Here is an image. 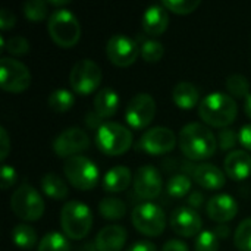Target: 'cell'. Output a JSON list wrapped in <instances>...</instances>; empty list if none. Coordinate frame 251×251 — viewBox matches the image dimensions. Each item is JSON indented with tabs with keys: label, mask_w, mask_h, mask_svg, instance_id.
Returning a JSON list of instances; mask_svg holds the SVG:
<instances>
[{
	"label": "cell",
	"mask_w": 251,
	"mask_h": 251,
	"mask_svg": "<svg viewBox=\"0 0 251 251\" xmlns=\"http://www.w3.org/2000/svg\"><path fill=\"white\" fill-rule=\"evenodd\" d=\"M101 79V68L91 59L78 60L69 72V84L72 90L82 96H88L97 90Z\"/></svg>",
	"instance_id": "9"
},
{
	"label": "cell",
	"mask_w": 251,
	"mask_h": 251,
	"mask_svg": "<svg viewBox=\"0 0 251 251\" xmlns=\"http://www.w3.org/2000/svg\"><path fill=\"white\" fill-rule=\"evenodd\" d=\"M178 144L188 159L204 160L216 153L218 138L209 126L200 122H191L184 125L179 131Z\"/></svg>",
	"instance_id": "1"
},
{
	"label": "cell",
	"mask_w": 251,
	"mask_h": 251,
	"mask_svg": "<svg viewBox=\"0 0 251 251\" xmlns=\"http://www.w3.org/2000/svg\"><path fill=\"white\" fill-rule=\"evenodd\" d=\"M85 124H87V126L90 128V129H99L104 122H103V119L93 110V112H88L87 113V116H85Z\"/></svg>",
	"instance_id": "44"
},
{
	"label": "cell",
	"mask_w": 251,
	"mask_h": 251,
	"mask_svg": "<svg viewBox=\"0 0 251 251\" xmlns=\"http://www.w3.org/2000/svg\"><path fill=\"white\" fill-rule=\"evenodd\" d=\"M4 50H7L10 54L22 56V54L28 53V50H29V41H28L25 37H22V35L9 37V38L6 40Z\"/></svg>",
	"instance_id": "37"
},
{
	"label": "cell",
	"mask_w": 251,
	"mask_h": 251,
	"mask_svg": "<svg viewBox=\"0 0 251 251\" xmlns=\"http://www.w3.org/2000/svg\"><path fill=\"white\" fill-rule=\"evenodd\" d=\"M93 106H94V112L101 118H112L119 107V96L113 88L104 87L100 91L96 93L94 100H93Z\"/></svg>",
	"instance_id": "23"
},
{
	"label": "cell",
	"mask_w": 251,
	"mask_h": 251,
	"mask_svg": "<svg viewBox=\"0 0 251 251\" xmlns=\"http://www.w3.org/2000/svg\"><path fill=\"white\" fill-rule=\"evenodd\" d=\"M163 188L162 174L153 165H144L134 175V190L143 200H154Z\"/></svg>",
	"instance_id": "15"
},
{
	"label": "cell",
	"mask_w": 251,
	"mask_h": 251,
	"mask_svg": "<svg viewBox=\"0 0 251 251\" xmlns=\"http://www.w3.org/2000/svg\"><path fill=\"white\" fill-rule=\"evenodd\" d=\"M166 191L174 199H184L191 191V179L185 174H175L166 184Z\"/></svg>",
	"instance_id": "29"
},
{
	"label": "cell",
	"mask_w": 251,
	"mask_h": 251,
	"mask_svg": "<svg viewBox=\"0 0 251 251\" xmlns=\"http://www.w3.org/2000/svg\"><path fill=\"white\" fill-rule=\"evenodd\" d=\"M126 251H157V249L150 241H137Z\"/></svg>",
	"instance_id": "46"
},
{
	"label": "cell",
	"mask_w": 251,
	"mask_h": 251,
	"mask_svg": "<svg viewBox=\"0 0 251 251\" xmlns=\"http://www.w3.org/2000/svg\"><path fill=\"white\" fill-rule=\"evenodd\" d=\"M171 226L176 235L190 238L199 235L203 228V221L199 212L190 206L176 207L171 215Z\"/></svg>",
	"instance_id": "16"
},
{
	"label": "cell",
	"mask_w": 251,
	"mask_h": 251,
	"mask_svg": "<svg viewBox=\"0 0 251 251\" xmlns=\"http://www.w3.org/2000/svg\"><path fill=\"white\" fill-rule=\"evenodd\" d=\"M47 4L59 6V9H60V6H66V4H69V0H49V1H47Z\"/></svg>",
	"instance_id": "49"
},
{
	"label": "cell",
	"mask_w": 251,
	"mask_h": 251,
	"mask_svg": "<svg viewBox=\"0 0 251 251\" xmlns=\"http://www.w3.org/2000/svg\"><path fill=\"white\" fill-rule=\"evenodd\" d=\"M132 181V172L129 168L118 165L109 169L103 176V188L107 193H122Z\"/></svg>",
	"instance_id": "22"
},
{
	"label": "cell",
	"mask_w": 251,
	"mask_h": 251,
	"mask_svg": "<svg viewBox=\"0 0 251 251\" xmlns=\"http://www.w3.org/2000/svg\"><path fill=\"white\" fill-rule=\"evenodd\" d=\"M63 172L68 181L76 190H81V191L93 190L97 185L99 176H100L99 168L96 166V163L82 154L66 159L63 163Z\"/></svg>",
	"instance_id": "7"
},
{
	"label": "cell",
	"mask_w": 251,
	"mask_h": 251,
	"mask_svg": "<svg viewBox=\"0 0 251 251\" xmlns=\"http://www.w3.org/2000/svg\"><path fill=\"white\" fill-rule=\"evenodd\" d=\"M79 251H99L97 250V246H96V243H87V244H84Z\"/></svg>",
	"instance_id": "48"
},
{
	"label": "cell",
	"mask_w": 251,
	"mask_h": 251,
	"mask_svg": "<svg viewBox=\"0 0 251 251\" xmlns=\"http://www.w3.org/2000/svg\"><path fill=\"white\" fill-rule=\"evenodd\" d=\"M169 25V15L162 4H153L146 9L141 18V26L151 37L162 35Z\"/></svg>",
	"instance_id": "18"
},
{
	"label": "cell",
	"mask_w": 251,
	"mask_h": 251,
	"mask_svg": "<svg viewBox=\"0 0 251 251\" xmlns=\"http://www.w3.org/2000/svg\"><path fill=\"white\" fill-rule=\"evenodd\" d=\"M22 12L29 21H43L47 18V13H49L47 1L28 0L22 4Z\"/></svg>",
	"instance_id": "33"
},
{
	"label": "cell",
	"mask_w": 251,
	"mask_h": 251,
	"mask_svg": "<svg viewBox=\"0 0 251 251\" xmlns=\"http://www.w3.org/2000/svg\"><path fill=\"white\" fill-rule=\"evenodd\" d=\"M176 146V135L168 126H153L141 135L138 149L151 156L171 153Z\"/></svg>",
	"instance_id": "13"
},
{
	"label": "cell",
	"mask_w": 251,
	"mask_h": 251,
	"mask_svg": "<svg viewBox=\"0 0 251 251\" xmlns=\"http://www.w3.org/2000/svg\"><path fill=\"white\" fill-rule=\"evenodd\" d=\"M213 232L216 234L218 238H228L229 234H231V229H229V226H228L226 224H219V225L215 228Z\"/></svg>",
	"instance_id": "47"
},
{
	"label": "cell",
	"mask_w": 251,
	"mask_h": 251,
	"mask_svg": "<svg viewBox=\"0 0 251 251\" xmlns=\"http://www.w3.org/2000/svg\"><path fill=\"white\" fill-rule=\"evenodd\" d=\"M226 90L229 91V96H232L234 99H243V97H249L250 94V81L241 75V74H232L226 78L225 81Z\"/></svg>",
	"instance_id": "31"
},
{
	"label": "cell",
	"mask_w": 251,
	"mask_h": 251,
	"mask_svg": "<svg viewBox=\"0 0 251 251\" xmlns=\"http://www.w3.org/2000/svg\"><path fill=\"white\" fill-rule=\"evenodd\" d=\"M99 212L104 219L116 221L122 219L126 215V204L116 197H106L101 199L99 203Z\"/></svg>",
	"instance_id": "27"
},
{
	"label": "cell",
	"mask_w": 251,
	"mask_h": 251,
	"mask_svg": "<svg viewBox=\"0 0 251 251\" xmlns=\"http://www.w3.org/2000/svg\"><path fill=\"white\" fill-rule=\"evenodd\" d=\"M15 22H16V16L9 9L3 7L0 10V29L7 31L15 26Z\"/></svg>",
	"instance_id": "40"
},
{
	"label": "cell",
	"mask_w": 251,
	"mask_h": 251,
	"mask_svg": "<svg viewBox=\"0 0 251 251\" xmlns=\"http://www.w3.org/2000/svg\"><path fill=\"white\" fill-rule=\"evenodd\" d=\"M90 147V137L88 134L78 128H66L63 129L53 141V150L59 157H72L78 156L81 151L87 150Z\"/></svg>",
	"instance_id": "14"
},
{
	"label": "cell",
	"mask_w": 251,
	"mask_h": 251,
	"mask_svg": "<svg viewBox=\"0 0 251 251\" xmlns=\"http://www.w3.org/2000/svg\"><path fill=\"white\" fill-rule=\"evenodd\" d=\"M60 225L63 234L71 240L85 238L93 226V215L87 204L71 200L60 210Z\"/></svg>",
	"instance_id": "4"
},
{
	"label": "cell",
	"mask_w": 251,
	"mask_h": 251,
	"mask_svg": "<svg viewBox=\"0 0 251 251\" xmlns=\"http://www.w3.org/2000/svg\"><path fill=\"white\" fill-rule=\"evenodd\" d=\"M47 29L51 40L63 49H69L79 41L81 24L68 9H56L49 15Z\"/></svg>",
	"instance_id": "3"
},
{
	"label": "cell",
	"mask_w": 251,
	"mask_h": 251,
	"mask_svg": "<svg viewBox=\"0 0 251 251\" xmlns=\"http://www.w3.org/2000/svg\"><path fill=\"white\" fill-rule=\"evenodd\" d=\"M12 212L22 221L34 222L40 219L46 210V203L41 194L29 184L18 187L10 197Z\"/></svg>",
	"instance_id": "6"
},
{
	"label": "cell",
	"mask_w": 251,
	"mask_h": 251,
	"mask_svg": "<svg viewBox=\"0 0 251 251\" xmlns=\"http://www.w3.org/2000/svg\"><path fill=\"white\" fill-rule=\"evenodd\" d=\"M206 210H207V216L212 221L218 224H226L237 216L238 203L229 194H218L207 201Z\"/></svg>",
	"instance_id": "17"
},
{
	"label": "cell",
	"mask_w": 251,
	"mask_h": 251,
	"mask_svg": "<svg viewBox=\"0 0 251 251\" xmlns=\"http://www.w3.org/2000/svg\"><path fill=\"white\" fill-rule=\"evenodd\" d=\"M244 110L247 113V116L251 119V93L249 94V97L246 99V104H244Z\"/></svg>",
	"instance_id": "50"
},
{
	"label": "cell",
	"mask_w": 251,
	"mask_h": 251,
	"mask_svg": "<svg viewBox=\"0 0 251 251\" xmlns=\"http://www.w3.org/2000/svg\"><path fill=\"white\" fill-rule=\"evenodd\" d=\"M12 241L21 250H32L37 244V231L28 224H18L13 226Z\"/></svg>",
	"instance_id": "26"
},
{
	"label": "cell",
	"mask_w": 251,
	"mask_h": 251,
	"mask_svg": "<svg viewBox=\"0 0 251 251\" xmlns=\"http://www.w3.org/2000/svg\"><path fill=\"white\" fill-rule=\"evenodd\" d=\"M10 151V138L4 126L0 128V160L4 162Z\"/></svg>",
	"instance_id": "41"
},
{
	"label": "cell",
	"mask_w": 251,
	"mask_h": 251,
	"mask_svg": "<svg viewBox=\"0 0 251 251\" xmlns=\"http://www.w3.org/2000/svg\"><path fill=\"white\" fill-rule=\"evenodd\" d=\"M234 244L240 251H251V218L244 219L237 226Z\"/></svg>",
	"instance_id": "32"
},
{
	"label": "cell",
	"mask_w": 251,
	"mask_h": 251,
	"mask_svg": "<svg viewBox=\"0 0 251 251\" xmlns=\"http://www.w3.org/2000/svg\"><path fill=\"white\" fill-rule=\"evenodd\" d=\"M203 200H204V196L200 193V191H193L188 194V206L193 207V209H197L203 204Z\"/></svg>",
	"instance_id": "45"
},
{
	"label": "cell",
	"mask_w": 251,
	"mask_h": 251,
	"mask_svg": "<svg viewBox=\"0 0 251 251\" xmlns=\"http://www.w3.org/2000/svg\"><path fill=\"white\" fill-rule=\"evenodd\" d=\"M38 251H71V243L60 232H49L38 243Z\"/></svg>",
	"instance_id": "30"
},
{
	"label": "cell",
	"mask_w": 251,
	"mask_h": 251,
	"mask_svg": "<svg viewBox=\"0 0 251 251\" xmlns=\"http://www.w3.org/2000/svg\"><path fill=\"white\" fill-rule=\"evenodd\" d=\"M194 181L206 190H221L226 184V178L222 169L212 163H200L193 169Z\"/></svg>",
	"instance_id": "19"
},
{
	"label": "cell",
	"mask_w": 251,
	"mask_h": 251,
	"mask_svg": "<svg viewBox=\"0 0 251 251\" xmlns=\"http://www.w3.org/2000/svg\"><path fill=\"white\" fill-rule=\"evenodd\" d=\"M0 178H1V190H9L16 182V171L12 166L3 163Z\"/></svg>",
	"instance_id": "39"
},
{
	"label": "cell",
	"mask_w": 251,
	"mask_h": 251,
	"mask_svg": "<svg viewBox=\"0 0 251 251\" xmlns=\"http://www.w3.org/2000/svg\"><path fill=\"white\" fill-rule=\"evenodd\" d=\"M135 229L147 237H159L166 228V215L163 209L154 203H141L131 213Z\"/></svg>",
	"instance_id": "8"
},
{
	"label": "cell",
	"mask_w": 251,
	"mask_h": 251,
	"mask_svg": "<svg viewBox=\"0 0 251 251\" xmlns=\"http://www.w3.org/2000/svg\"><path fill=\"white\" fill-rule=\"evenodd\" d=\"M74 94L66 90V88H56L50 93L49 99H47V103H49V107L54 112H68L72 106H74Z\"/></svg>",
	"instance_id": "28"
},
{
	"label": "cell",
	"mask_w": 251,
	"mask_h": 251,
	"mask_svg": "<svg viewBox=\"0 0 251 251\" xmlns=\"http://www.w3.org/2000/svg\"><path fill=\"white\" fill-rule=\"evenodd\" d=\"M224 168L231 179L243 181L251 174V154L246 150H234L225 157Z\"/></svg>",
	"instance_id": "20"
},
{
	"label": "cell",
	"mask_w": 251,
	"mask_h": 251,
	"mask_svg": "<svg viewBox=\"0 0 251 251\" xmlns=\"http://www.w3.org/2000/svg\"><path fill=\"white\" fill-rule=\"evenodd\" d=\"M41 188L44 194L53 200H65L69 196L68 184L57 174L53 172H49L41 178Z\"/></svg>",
	"instance_id": "25"
},
{
	"label": "cell",
	"mask_w": 251,
	"mask_h": 251,
	"mask_svg": "<svg viewBox=\"0 0 251 251\" xmlns=\"http://www.w3.org/2000/svg\"><path fill=\"white\" fill-rule=\"evenodd\" d=\"M165 54V46L157 40H147L141 46V57L146 62H159Z\"/></svg>",
	"instance_id": "35"
},
{
	"label": "cell",
	"mask_w": 251,
	"mask_h": 251,
	"mask_svg": "<svg viewBox=\"0 0 251 251\" xmlns=\"http://www.w3.org/2000/svg\"><path fill=\"white\" fill-rule=\"evenodd\" d=\"M196 251H219V238L213 231H201L196 238Z\"/></svg>",
	"instance_id": "36"
},
{
	"label": "cell",
	"mask_w": 251,
	"mask_h": 251,
	"mask_svg": "<svg viewBox=\"0 0 251 251\" xmlns=\"http://www.w3.org/2000/svg\"><path fill=\"white\" fill-rule=\"evenodd\" d=\"M172 100L178 107H181L184 110H190L199 104L200 91L193 82L181 81L172 90Z\"/></svg>",
	"instance_id": "24"
},
{
	"label": "cell",
	"mask_w": 251,
	"mask_h": 251,
	"mask_svg": "<svg viewBox=\"0 0 251 251\" xmlns=\"http://www.w3.org/2000/svg\"><path fill=\"white\" fill-rule=\"evenodd\" d=\"M126 243V229L121 225H106L96 237L99 251H121Z\"/></svg>",
	"instance_id": "21"
},
{
	"label": "cell",
	"mask_w": 251,
	"mask_h": 251,
	"mask_svg": "<svg viewBox=\"0 0 251 251\" xmlns=\"http://www.w3.org/2000/svg\"><path fill=\"white\" fill-rule=\"evenodd\" d=\"M237 141H238V135L232 128H222L218 134V146L222 150L234 149Z\"/></svg>",
	"instance_id": "38"
},
{
	"label": "cell",
	"mask_w": 251,
	"mask_h": 251,
	"mask_svg": "<svg viewBox=\"0 0 251 251\" xmlns=\"http://www.w3.org/2000/svg\"><path fill=\"white\" fill-rule=\"evenodd\" d=\"M140 53L141 49L138 47L137 41L125 34L112 35L106 44V54L109 60L119 68H126L132 65Z\"/></svg>",
	"instance_id": "12"
},
{
	"label": "cell",
	"mask_w": 251,
	"mask_h": 251,
	"mask_svg": "<svg viewBox=\"0 0 251 251\" xmlns=\"http://www.w3.org/2000/svg\"><path fill=\"white\" fill-rule=\"evenodd\" d=\"M238 141L241 143V146H243V147H246L249 151H251V124H249V125H244V126L240 129Z\"/></svg>",
	"instance_id": "42"
},
{
	"label": "cell",
	"mask_w": 251,
	"mask_h": 251,
	"mask_svg": "<svg viewBox=\"0 0 251 251\" xmlns=\"http://www.w3.org/2000/svg\"><path fill=\"white\" fill-rule=\"evenodd\" d=\"M132 132L119 122H104L96 131V146L107 156H121L129 150Z\"/></svg>",
	"instance_id": "5"
},
{
	"label": "cell",
	"mask_w": 251,
	"mask_h": 251,
	"mask_svg": "<svg viewBox=\"0 0 251 251\" xmlns=\"http://www.w3.org/2000/svg\"><path fill=\"white\" fill-rule=\"evenodd\" d=\"M162 251H190L188 246L181 240H169L163 244Z\"/></svg>",
	"instance_id": "43"
},
{
	"label": "cell",
	"mask_w": 251,
	"mask_h": 251,
	"mask_svg": "<svg viewBox=\"0 0 251 251\" xmlns=\"http://www.w3.org/2000/svg\"><path fill=\"white\" fill-rule=\"evenodd\" d=\"M201 4L200 0H163L162 6L166 10H171L178 15H188L193 13Z\"/></svg>",
	"instance_id": "34"
},
{
	"label": "cell",
	"mask_w": 251,
	"mask_h": 251,
	"mask_svg": "<svg viewBox=\"0 0 251 251\" xmlns=\"http://www.w3.org/2000/svg\"><path fill=\"white\" fill-rule=\"evenodd\" d=\"M156 115V101L149 93L135 94L126 104L125 121L134 129L147 128Z\"/></svg>",
	"instance_id": "11"
},
{
	"label": "cell",
	"mask_w": 251,
	"mask_h": 251,
	"mask_svg": "<svg viewBox=\"0 0 251 251\" xmlns=\"http://www.w3.org/2000/svg\"><path fill=\"white\" fill-rule=\"evenodd\" d=\"M238 104L229 94L215 91L207 94L199 106V116L215 128H228L237 118Z\"/></svg>",
	"instance_id": "2"
},
{
	"label": "cell",
	"mask_w": 251,
	"mask_h": 251,
	"mask_svg": "<svg viewBox=\"0 0 251 251\" xmlns=\"http://www.w3.org/2000/svg\"><path fill=\"white\" fill-rule=\"evenodd\" d=\"M31 84V72L25 63L9 56L0 59V87L9 93H22Z\"/></svg>",
	"instance_id": "10"
}]
</instances>
